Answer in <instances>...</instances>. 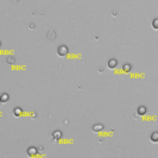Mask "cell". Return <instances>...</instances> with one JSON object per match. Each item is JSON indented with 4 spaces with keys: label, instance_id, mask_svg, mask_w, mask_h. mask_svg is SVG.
Here are the masks:
<instances>
[{
    "label": "cell",
    "instance_id": "cell-11",
    "mask_svg": "<svg viewBox=\"0 0 158 158\" xmlns=\"http://www.w3.org/2000/svg\"><path fill=\"white\" fill-rule=\"evenodd\" d=\"M152 27L153 29H158V18H154L152 20Z\"/></svg>",
    "mask_w": 158,
    "mask_h": 158
},
{
    "label": "cell",
    "instance_id": "cell-9",
    "mask_svg": "<svg viewBox=\"0 0 158 158\" xmlns=\"http://www.w3.org/2000/svg\"><path fill=\"white\" fill-rule=\"evenodd\" d=\"M10 99V95L7 94V93H4V94L0 96V101L3 102V104H5V102H7V100Z\"/></svg>",
    "mask_w": 158,
    "mask_h": 158
},
{
    "label": "cell",
    "instance_id": "cell-1",
    "mask_svg": "<svg viewBox=\"0 0 158 158\" xmlns=\"http://www.w3.org/2000/svg\"><path fill=\"white\" fill-rule=\"evenodd\" d=\"M68 51H69V49H68L67 45H59L58 48H57V55L58 56H61V57H63V56H65V55L68 54Z\"/></svg>",
    "mask_w": 158,
    "mask_h": 158
},
{
    "label": "cell",
    "instance_id": "cell-2",
    "mask_svg": "<svg viewBox=\"0 0 158 158\" xmlns=\"http://www.w3.org/2000/svg\"><path fill=\"white\" fill-rule=\"evenodd\" d=\"M26 153L29 157H35V156H37L38 154V149L37 147H35V146H30L29 149H27Z\"/></svg>",
    "mask_w": 158,
    "mask_h": 158
},
{
    "label": "cell",
    "instance_id": "cell-5",
    "mask_svg": "<svg viewBox=\"0 0 158 158\" xmlns=\"http://www.w3.org/2000/svg\"><path fill=\"white\" fill-rule=\"evenodd\" d=\"M92 130L94 132H100V131L104 130V125H102V124H94L93 127H92Z\"/></svg>",
    "mask_w": 158,
    "mask_h": 158
},
{
    "label": "cell",
    "instance_id": "cell-6",
    "mask_svg": "<svg viewBox=\"0 0 158 158\" xmlns=\"http://www.w3.org/2000/svg\"><path fill=\"white\" fill-rule=\"evenodd\" d=\"M62 132L59 131V130H55L54 132H52V138L54 139H61L62 138Z\"/></svg>",
    "mask_w": 158,
    "mask_h": 158
},
{
    "label": "cell",
    "instance_id": "cell-10",
    "mask_svg": "<svg viewBox=\"0 0 158 158\" xmlns=\"http://www.w3.org/2000/svg\"><path fill=\"white\" fill-rule=\"evenodd\" d=\"M23 113V109L20 108V107H16V108L13 109V114H14V117H19L20 114Z\"/></svg>",
    "mask_w": 158,
    "mask_h": 158
},
{
    "label": "cell",
    "instance_id": "cell-4",
    "mask_svg": "<svg viewBox=\"0 0 158 158\" xmlns=\"http://www.w3.org/2000/svg\"><path fill=\"white\" fill-rule=\"evenodd\" d=\"M107 65H108L109 69H114V68L118 65V59L117 58H111L108 61V64H107Z\"/></svg>",
    "mask_w": 158,
    "mask_h": 158
},
{
    "label": "cell",
    "instance_id": "cell-7",
    "mask_svg": "<svg viewBox=\"0 0 158 158\" xmlns=\"http://www.w3.org/2000/svg\"><path fill=\"white\" fill-rule=\"evenodd\" d=\"M150 139H151V141H153V143H157L158 141V132H152L151 135H150Z\"/></svg>",
    "mask_w": 158,
    "mask_h": 158
},
{
    "label": "cell",
    "instance_id": "cell-3",
    "mask_svg": "<svg viewBox=\"0 0 158 158\" xmlns=\"http://www.w3.org/2000/svg\"><path fill=\"white\" fill-rule=\"evenodd\" d=\"M146 112H147V108H146V106H144V105L139 106V107H138V109H137L138 115H144V114H146Z\"/></svg>",
    "mask_w": 158,
    "mask_h": 158
},
{
    "label": "cell",
    "instance_id": "cell-8",
    "mask_svg": "<svg viewBox=\"0 0 158 158\" xmlns=\"http://www.w3.org/2000/svg\"><path fill=\"white\" fill-rule=\"evenodd\" d=\"M122 70L125 72H130L132 70V65L130 63H125L124 65H122Z\"/></svg>",
    "mask_w": 158,
    "mask_h": 158
}]
</instances>
